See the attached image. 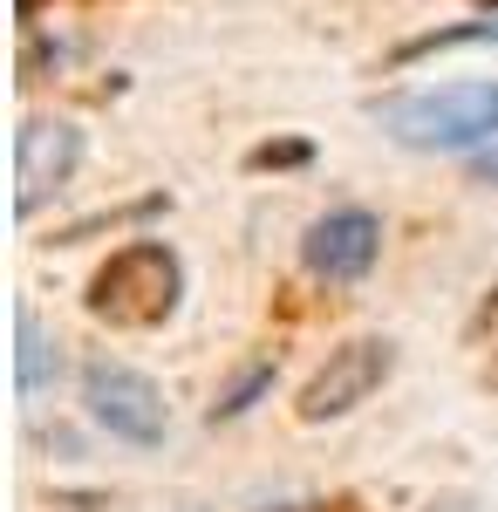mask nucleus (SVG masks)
Masks as SVG:
<instances>
[{"label": "nucleus", "mask_w": 498, "mask_h": 512, "mask_svg": "<svg viewBox=\"0 0 498 512\" xmlns=\"http://www.w3.org/2000/svg\"><path fill=\"white\" fill-rule=\"evenodd\" d=\"M14 335H21V349H14V390L21 396L55 390V376H62V342L41 328L35 308H14Z\"/></svg>", "instance_id": "nucleus-7"}, {"label": "nucleus", "mask_w": 498, "mask_h": 512, "mask_svg": "<svg viewBox=\"0 0 498 512\" xmlns=\"http://www.w3.org/2000/svg\"><path fill=\"white\" fill-rule=\"evenodd\" d=\"M157 212H171V198H164V192L137 198V205H123V212H96V219H76V226H62V233H55V246H76V239L103 233V226H144V219H157Z\"/></svg>", "instance_id": "nucleus-10"}, {"label": "nucleus", "mask_w": 498, "mask_h": 512, "mask_svg": "<svg viewBox=\"0 0 498 512\" xmlns=\"http://www.w3.org/2000/svg\"><path fill=\"white\" fill-rule=\"evenodd\" d=\"M492 321H498V274H492V287H485V301H478V315H471V342H478Z\"/></svg>", "instance_id": "nucleus-14"}, {"label": "nucleus", "mask_w": 498, "mask_h": 512, "mask_svg": "<svg viewBox=\"0 0 498 512\" xmlns=\"http://www.w3.org/2000/svg\"><path fill=\"white\" fill-rule=\"evenodd\" d=\"M383 260V219L369 205H328L321 219H307L301 233V267L328 287H355Z\"/></svg>", "instance_id": "nucleus-5"}, {"label": "nucleus", "mask_w": 498, "mask_h": 512, "mask_svg": "<svg viewBox=\"0 0 498 512\" xmlns=\"http://www.w3.org/2000/svg\"><path fill=\"white\" fill-rule=\"evenodd\" d=\"M273 383H280V355H253L239 376H232L226 390L212 396V410H205V424H239L253 403H267L273 396Z\"/></svg>", "instance_id": "nucleus-9"}, {"label": "nucleus", "mask_w": 498, "mask_h": 512, "mask_svg": "<svg viewBox=\"0 0 498 512\" xmlns=\"http://www.w3.org/2000/svg\"><path fill=\"white\" fill-rule=\"evenodd\" d=\"M471 185H498V144L471 151Z\"/></svg>", "instance_id": "nucleus-13"}, {"label": "nucleus", "mask_w": 498, "mask_h": 512, "mask_svg": "<svg viewBox=\"0 0 498 512\" xmlns=\"http://www.w3.org/2000/svg\"><path fill=\"white\" fill-rule=\"evenodd\" d=\"M41 512H110V492H48Z\"/></svg>", "instance_id": "nucleus-12"}, {"label": "nucleus", "mask_w": 498, "mask_h": 512, "mask_svg": "<svg viewBox=\"0 0 498 512\" xmlns=\"http://www.w3.org/2000/svg\"><path fill=\"white\" fill-rule=\"evenodd\" d=\"M280 512H362L355 499H321V506H280Z\"/></svg>", "instance_id": "nucleus-15"}, {"label": "nucleus", "mask_w": 498, "mask_h": 512, "mask_svg": "<svg viewBox=\"0 0 498 512\" xmlns=\"http://www.w3.org/2000/svg\"><path fill=\"white\" fill-rule=\"evenodd\" d=\"M82 410H89V424H103L110 437L137 444V451L164 444V431H171L164 390H157L144 369L110 362V355H89V362H82Z\"/></svg>", "instance_id": "nucleus-3"}, {"label": "nucleus", "mask_w": 498, "mask_h": 512, "mask_svg": "<svg viewBox=\"0 0 498 512\" xmlns=\"http://www.w3.org/2000/svg\"><path fill=\"white\" fill-rule=\"evenodd\" d=\"M376 123L403 151H485L498 144V82H444L376 103Z\"/></svg>", "instance_id": "nucleus-2"}, {"label": "nucleus", "mask_w": 498, "mask_h": 512, "mask_svg": "<svg viewBox=\"0 0 498 512\" xmlns=\"http://www.w3.org/2000/svg\"><path fill=\"white\" fill-rule=\"evenodd\" d=\"M389 376H396V342H389V335H355L342 349H328V362L301 383L294 417H301V424H335L348 410H362Z\"/></svg>", "instance_id": "nucleus-4"}, {"label": "nucleus", "mask_w": 498, "mask_h": 512, "mask_svg": "<svg viewBox=\"0 0 498 512\" xmlns=\"http://www.w3.org/2000/svg\"><path fill=\"white\" fill-rule=\"evenodd\" d=\"M498 48V14H478V21H458V28H430V35H410L389 48V69H410L423 55H451V48Z\"/></svg>", "instance_id": "nucleus-8"}, {"label": "nucleus", "mask_w": 498, "mask_h": 512, "mask_svg": "<svg viewBox=\"0 0 498 512\" xmlns=\"http://www.w3.org/2000/svg\"><path fill=\"white\" fill-rule=\"evenodd\" d=\"M478 383H485V390H498V349H492V362L478 369Z\"/></svg>", "instance_id": "nucleus-16"}, {"label": "nucleus", "mask_w": 498, "mask_h": 512, "mask_svg": "<svg viewBox=\"0 0 498 512\" xmlns=\"http://www.w3.org/2000/svg\"><path fill=\"white\" fill-rule=\"evenodd\" d=\"M185 301V260L171 239H130L89 274L82 308L110 328H164Z\"/></svg>", "instance_id": "nucleus-1"}, {"label": "nucleus", "mask_w": 498, "mask_h": 512, "mask_svg": "<svg viewBox=\"0 0 498 512\" xmlns=\"http://www.w3.org/2000/svg\"><path fill=\"white\" fill-rule=\"evenodd\" d=\"M307 164H314V144L307 137H267V144L246 151V171L253 178H267V171H307Z\"/></svg>", "instance_id": "nucleus-11"}, {"label": "nucleus", "mask_w": 498, "mask_h": 512, "mask_svg": "<svg viewBox=\"0 0 498 512\" xmlns=\"http://www.w3.org/2000/svg\"><path fill=\"white\" fill-rule=\"evenodd\" d=\"M82 164V130L62 117H28L21 123V137H14V212L21 219H35L48 198L62 192L69 178H76Z\"/></svg>", "instance_id": "nucleus-6"}]
</instances>
